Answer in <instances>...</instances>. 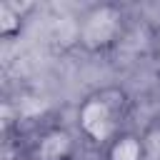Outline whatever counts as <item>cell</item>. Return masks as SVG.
Segmentation results:
<instances>
[{
	"instance_id": "6da1fadb",
	"label": "cell",
	"mask_w": 160,
	"mask_h": 160,
	"mask_svg": "<svg viewBox=\"0 0 160 160\" xmlns=\"http://www.w3.org/2000/svg\"><path fill=\"white\" fill-rule=\"evenodd\" d=\"M130 118V95L118 85H105L88 92L75 110V130L78 135L102 150L112 138H118Z\"/></svg>"
},
{
	"instance_id": "7a4b0ae2",
	"label": "cell",
	"mask_w": 160,
	"mask_h": 160,
	"mask_svg": "<svg viewBox=\"0 0 160 160\" xmlns=\"http://www.w3.org/2000/svg\"><path fill=\"white\" fill-rule=\"evenodd\" d=\"M128 30V15L115 2H95L90 5L78 25H75V42L88 55H108L120 45Z\"/></svg>"
},
{
	"instance_id": "8992f818",
	"label": "cell",
	"mask_w": 160,
	"mask_h": 160,
	"mask_svg": "<svg viewBox=\"0 0 160 160\" xmlns=\"http://www.w3.org/2000/svg\"><path fill=\"white\" fill-rule=\"evenodd\" d=\"M155 120H158V128H160V110H158V118H155Z\"/></svg>"
},
{
	"instance_id": "3957f363",
	"label": "cell",
	"mask_w": 160,
	"mask_h": 160,
	"mask_svg": "<svg viewBox=\"0 0 160 160\" xmlns=\"http://www.w3.org/2000/svg\"><path fill=\"white\" fill-rule=\"evenodd\" d=\"M78 132L65 125L42 128L30 142V160H75Z\"/></svg>"
},
{
	"instance_id": "5b68a950",
	"label": "cell",
	"mask_w": 160,
	"mask_h": 160,
	"mask_svg": "<svg viewBox=\"0 0 160 160\" xmlns=\"http://www.w3.org/2000/svg\"><path fill=\"white\" fill-rule=\"evenodd\" d=\"M32 10H35L32 2L2 0L0 2V35H2V40H15L25 30V20Z\"/></svg>"
},
{
	"instance_id": "277c9868",
	"label": "cell",
	"mask_w": 160,
	"mask_h": 160,
	"mask_svg": "<svg viewBox=\"0 0 160 160\" xmlns=\"http://www.w3.org/2000/svg\"><path fill=\"white\" fill-rule=\"evenodd\" d=\"M102 160H148V142L135 130H122L102 150Z\"/></svg>"
}]
</instances>
